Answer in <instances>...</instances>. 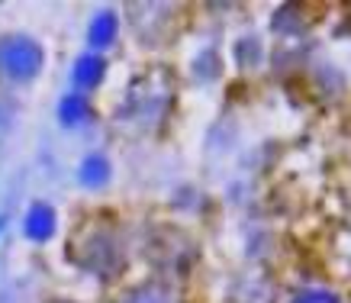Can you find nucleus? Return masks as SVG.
<instances>
[{
  "instance_id": "obj_3",
  "label": "nucleus",
  "mask_w": 351,
  "mask_h": 303,
  "mask_svg": "<svg viewBox=\"0 0 351 303\" xmlns=\"http://www.w3.org/2000/svg\"><path fill=\"white\" fill-rule=\"evenodd\" d=\"M104 77V62L100 58H94V55H87V58H81L75 68V81L81 87H94L97 81Z\"/></svg>"
},
{
  "instance_id": "obj_7",
  "label": "nucleus",
  "mask_w": 351,
  "mask_h": 303,
  "mask_svg": "<svg viewBox=\"0 0 351 303\" xmlns=\"http://www.w3.org/2000/svg\"><path fill=\"white\" fill-rule=\"evenodd\" d=\"M129 303H171V300H168V297H165L161 291H138Z\"/></svg>"
},
{
  "instance_id": "obj_4",
  "label": "nucleus",
  "mask_w": 351,
  "mask_h": 303,
  "mask_svg": "<svg viewBox=\"0 0 351 303\" xmlns=\"http://www.w3.org/2000/svg\"><path fill=\"white\" fill-rule=\"evenodd\" d=\"M113 36H117V16H113V13L97 16L94 26H90V43H94V45H107V43H113Z\"/></svg>"
},
{
  "instance_id": "obj_8",
  "label": "nucleus",
  "mask_w": 351,
  "mask_h": 303,
  "mask_svg": "<svg viewBox=\"0 0 351 303\" xmlns=\"http://www.w3.org/2000/svg\"><path fill=\"white\" fill-rule=\"evenodd\" d=\"M303 303H335V300L329 293H309V297H303Z\"/></svg>"
},
{
  "instance_id": "obj_2",
  "label": "nucleus",
  "mask_w": 351,
  "mask_h": 303,
  "mask_svg": "<svg viewBox=\"0 0 351 303\" xmlns=\"http://www.w3.org/2000/svg\"><path fill=\"white\" fill-rule=\"evenodd\" d=\"M52 226H55V213L45 204H36V206H32L29 213H26V223H23L26 236L36 239V242H43V239L52 236Z\"/></svg>"
},
{
  "instance_id": "obj_6",
  "label": "nucleus",
  "mask_w": 351,
  "mask_h": 303,
  "mask_svg": "<svg viewBox=\"0 0 351 303\" xmlns=\"http://www.w3.org/2000/svg\"><path fill=\"white\" fill-rule=\"evenodd\" d=\"M58 117L64 119V123H77V119L84 117V100L77 97H68V100H62V110H58Z\"/></svg>"
},
{
  "instance_id": "obj_1",
  "label": "nucleus",
  "mask_w": 351,
  "mask_h": 303,
  "mask_svg": "<svg viewBox=\"0 0 351 303\" xmlns=\"http://www.w3.org/2000/svg\"><path fill=\"white\" fill-rule=\"evenodd\" d=\"M43 65V52L32 39H23V36H10L0 43V71L13 81H29Z\"/></svg>"
},
{
  "instance_id": "obj_5",
  "label": "nucleus",
  "mask_w": 351,
  "mask_h": 303,
  "mask_svg": "<svg viewBox=\"0 0 351 303\" xmlns=\"http://www.w3.org/2000/svg\"><path fill=\"white\" fill-rule=\"evenodd\" d=\"M81 181H84L87 187H97L107 181V162L100 158V155H94V158H87L84 165H81Z\"/></svg>"
}]
</instances>
